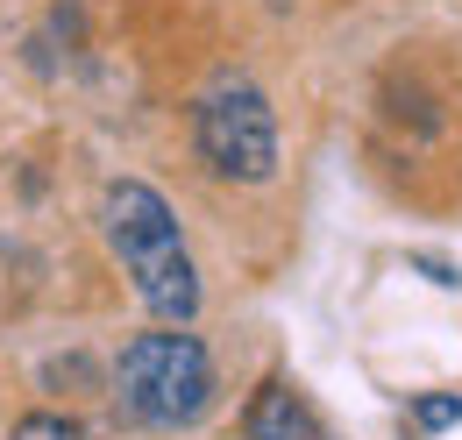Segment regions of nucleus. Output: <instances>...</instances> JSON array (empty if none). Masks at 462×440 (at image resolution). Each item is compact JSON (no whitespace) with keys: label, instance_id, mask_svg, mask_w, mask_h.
<instances>
[{"label":"nucleus","instance_id":"1","mask_svg":"<svg viewBox=\"0 0 462 440\" xmlns=\"http://www.w3.org/2000/svg\"><path fill=\"white\" fill-rule=\"evenodd\" d=\"M107 242H115L121 270L135 277V291H143V306H150L157 320L185 327V320L199 313V277H192V256H185V242H178L171 206H164L150 185L121 178L115 192H107Z\"/></svg>","mask_w":462,"mask_h":440},{"label":"nucleus","instance_id":"2","mask_svg":"<svg viewBox=\"0 0 462 440\" xmlns=\"http://www.w3.org/2000/svg\"><path fill=\"white\" fill-rule=\"evenodd\" d=\"M121 405L143 426H192L214 405V362H207L199 334H135L121 348Z\"/></svg>","mask_w":462,"mask_h":440},{"label":"nucleus","instance_id":"5","mask_svg":"<svg viewBox=\"0 0 462 440\" xmlns=\"http://www.w3.org/2000/svg\"><path fill=\"white\" fill-rule=\"evenodd\" d=\"M14 440H86L71 419H51V412H36V419H22L14 426Z\"/></svg>","mask_w":462,"mask_h":440},{"label":"nucleus","instance_id":"6","mask_svg":"<svg viewBox=\"0 0 462 440\" xmlns=\"http://www.w3.org/2000/svg\"><path fill=\"white\" fill-rule=\"evenodd\" d=\"M456 412H462V398H434V405H420V419H427V426H448Z\"/></svg>","mask_w":462,"mask_h":440},{"label":"nucleus","instance_id":"3","mask_svg":"<svg viewBox=\"0 0 462 440\" xmlns=\"http://www.w3.org/2000/svg\"><path fill=\"white\" fill-rule=\"evenodd\" d=\"M199 157L221 178H242V185L271 178V164H278V121H271L256 86L235 78V86H214L199 100Z\"/></svg>","mask_w":462,"mask_h":440},{"label":"nucleus","instance_id":"4","mask_svg":"<svg viewBox=\"0 0 462 440\" xmlns=\"http://www.w3.org/2000/svg\"><path fill=\"white\" fill-rule=\"evenodd\" d=\"M249 434L256 440H328V426L313 419V405H306L291 384H263L256 412H249Z\"/></svg>","mask_w":462,"mask_h":440}]
</instances>
